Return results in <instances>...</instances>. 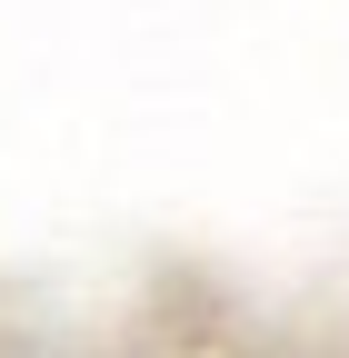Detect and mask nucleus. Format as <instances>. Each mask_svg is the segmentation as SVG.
<instances>
[]
</instances>
